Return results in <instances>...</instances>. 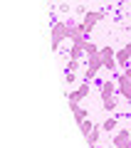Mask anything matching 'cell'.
<instances>
[{
    "instance_id": "11",
    "label": "cell",
    "mask_w": 131,
    "mask_h": 148,
    "mask_svg": "<svg viewBox=\"0 0 131 148\" xmlns=\"http://www.w3.org/2000/svg\"><path fill=\"white\" fill-rule=\"evenodd\" d=\"M116 126H119V121H116L114 116H109V119H104V123H101V128H104V131H116Z\"/></svg>"
},
{
    "instance_id": "4",
    "label": "cell",
    "mask_w": 131,
    "mask_h": 148,
    "mask_svg": "<svg viewBox=\"0 0 131 148\" xmlns=\"http://www.w3.org/2000/svg\"><path fill=\"white\" fill-rule=\"evenodd\" d=\"M116 86H119V94L124 96L126 101H131V77H126V74L116 77Z\"/></svg>"
},
{
    "instance_id": "13",
    "label": "cell",
    "mask_w": 131,
    "mask_h": 148,
    "mask_svg": "<svg viewBox=\"0 0 131 148\" xmlns=\"http://www.w3.org/2000/svg\"><path fill=\"white\" fill-rule=\"evenodd\" d=\"M99 54H101V59H104V62H106V59H114V57H116V52H114L111 47H101Z\"/></svg>"
},
{
    "instance_id": "16",
    "label": "cell",
    "mask_w": 131,
    "mask_h": 148,
    "mask_svg": "<svg viewBox=\"0 0 131 148\" xmlns=\"http://www.w3.org/2000/svg\"><path fill=\"white\" fill-rule=\"evenodd\" d=\"M79 69V59H72L69 57V62H67V72H77Z\"/></svg>"
},
{
    "instance_id": "22",
    "label": "cell",
    "mask_w": 131,
    "mask_h": 148,
    "mask_svg": "<svg viewBox=\"0 0 131 148\" xmlns=\"http://www.w3.org/2000/svg\"><path fill=\"white\" fill-rule=\"evenodd\" d=\"M129 47H131V42H129Z\"/></svg>"
},
{
    "instance_id": "9",
    "label": "cell",
    "mask_w": 131,
    "mask_h": 148,
    "mask_svg": "<svg viewBox=\"0 0 131 148\" xmlns=\"http://www.w3.org/2000/svg\"><path fill=\"white\" fill-rule=\"evenodd\" d=\"M101 131H104L101 126H94V128H92V133H87V143H89V146H97V143H99Z\"/></svg>"
},
{
    "instance_id": "5",
    "label": "cell",
    "mask_w": 131,
    "mask_h": 148,
    "mask_svg": "<svg viewBox=\"0 0 131 148\" xmlns=\"http://www.w3.org/2000/svg\"><path fill=\"white\" fill-rule=\"evenodd\" d=\"M116 91H119V86H116V82H111V79H104L99 84V94H101V101L104 99H109V96H114Z\"/></svg>"
},
{
    "instance_id": "20",
    "label": "cell",
    "mask_w": 131,
    "mask_h": 148,
    "mask_svg": "<svg viewBox=\"0 0 131 148\" xmlns=\"http://www.w3.org/2000/svg\"><path fill=\"white\" fill-rule=\"evenodd\" d=\"M121 148H131V143H129V146H121Z\"/></svg>"
},
{
    "instance_id": "17",
    "label": "cell",
    "mask_w": 131,
    "mask_h": 148,
    "mask_svg": "<svg viewBox=\"0 0 131 148\" xmlns=\"http://www.w3.org/2000/svg\"><path fill=\"white\" fill-rule=\"evenodd\" d=\"M57 10L64 15V12H69V10H72V5H69V3H59V5H57Z\"/></svg>"
},
{
    "instance_id": "15",
    "label": "cell",
    "mask_w": 131,
    "mask_h": 148,
    "mask_svg": "<svg viewBox=\"0 0 131 148\" xmlns=\"http://www.w3.org/2000/svg\"><path fill=\"white\" fill-rule=\"evenodd\" d=\"M101 106H104L106 111H114V109H116V99H114V96H109V99L101 101Z\"/></svg>"
},
{
    "instance_id": "1",
    "label": "cell",
    "mask_w": 131,
    "mask_h": 148,
    "mask_svg": "<svg viewBox=\"0 0 131 148\" xmlns=\"http://www.w3.org/2000/svg\"><path fill=\"white\" fill-rule=\"evenodd\" d=\"M62 40H69V22L54 20L52 22V52H57Z\"/></svg>"
},
{
    "instance_id": "2",
    "label": "cell",
    "mask_w": 131,
    "mask_h": 148,
    "mask_svg": "<svg viewBox=\"0 0 131 148\" xmlns=\"http://www.w3.org/2000/svg\"><path fill=\"white\" fill-rule=\"evenodd\" d=\"M104 17H106L104 10H89L87 15H84V20H82V30H84V35H89V32L97 27V22L104 20Z\"/></svg>"
},
{
    "instance_id": "6",
    "label": "cell",
    "mask_w": 131,
    "mask_h": 148,
    "mask_svg": "<svg viewBox=\"0 0 131 148\" xmlns=\"http://www.w3.org/2000/svg\"><path fill=\"white\" fill-rule=\"evenodd\" d=\"M111 141H114V148L129 146V143H131V131H129V128H121V131H116V136L111 138Z\"/></svg>"
},
{
    "instance_id": "14",
    "label": "cell",
    "mask_w": 131,
    "mask_h": 148,
    "mask_svg": "<svg viewBox=\"0 0 131 148\" xmlns=\"http://www.w3.org/2000/svg\"><path fill=\"white\" fill-rule=\"evenodd\" d=\"M84 49H87V57H92V54H99V45H94V42H89V40H87V47H84Z\"/></svg>"
},
{
    "instance_id": "10",
    "label": "cell",
    "mask_w": 131,
    "mask_h": 148,
    "mask_svg": "<svg viewBox=\"0 0 131 148\" xmlns=\"http://www.w3.org/2000/svg\"><path fill=\"white\" fill-rule=\"evenodd\" d=\"M72 114H74V121H77V123H82L84 119L89 116V114H87V109H82V106H72Z\"/></svg>"
},
{
    "instance_id": "23",
    "label": "cell",
    "mask_w": 131,
    "mask_h": 148,
    "mask_svg": "<svg viewBox=\"0 0 131 148\" xmlns=\"http://www.w3.org/2000/svg\"><path fill=\"white\" fill-rule=\"evenodd\" d=\"M129 67H131V64H129Z\"/></svg>"
},
{
    "instance_id": "8",
    "label": "cell",
    "mask_w": 131,
    "mask_h": 148,
    "mask_svg": "<svg viewBox=\"0 0 131 148\" xmlns=\"http://www.w3.org/2000/svg\"><path fill=\"white\" fill-rule=\"evenodd\" d=\"M84 30H82V22H69V40H84Z\"/></svg>"
},
{
    "instance_id": "3",
    "label": "cell",
    "mask_w": 131,
    "mask_h": 148,
    "mask_svg": "<svg viewBox=\"0 0 131 148\" xmlns=\"http://www.w3.org/2000/svg\"><path fill=\"white\" fill-rule=\"evenodd\" d=\"M89 91H92V82H82L74 91H69V94H67L69 106H79V99H87V96H89Z\"/></svg>"
},
{
    "instance_id": "12",
    "label": "cell",
    "mask_w": 131,
    "mask_h": 148,
    "mask_svg": "<svg viewBox=\"0 0 131 148\" xmlns=\"http://www.w3.org/2000/svg\"><path fill=\"white\" fill-rule=\"evenodd\" d=\"M97 123H92V119H84L82 123H79V128H82V133L87 136V133H92V128H94Z\"/></svg>"
},
{
    "instance_id": "21",
    "label": "cell",
    "mask_w": 131,
    "mask_h": 148,
    "mask_svg": "<svg viewBox=\"0 0 131 148\" xmlns=\"http://www.w3.org/2000/svg\"><path fill=\"white\" fill-rule=\"evenodd\" d=\"M50 3H54V0H50Z\"/></svg>"
},
{
    "instance_id": "7",
    "label": "cell",
    "mask_w": 131,
    "mask_h": 148,
    "mask_svg": "<svg viewBox=\"0 0 131 148\" xmlns=\"http://www.w3.org/2000/svg\"><path fill=\"white\" fill-rule=\"evenodd\" d=\"M116 62H119L121 67H129V64H131V47H129V45L121 47V49H116Z\"/></svg>"
},
{
    "instance_id": "18",
    "label": "cell",
    "mask_w": 131,
    "mask_h": 148,
    "mask_svg": "<svg viewBox=\"0 0 131 148\" xmlns=\"http://www.w3.org/2000/svg\"><path fill=\"white\" fill-rule=\"evenodd\" d=\"M64 82H67V84H74V82H77V74H74V72H67V77H64Z\"/></svg>"
},
{
    "instance_id": "19",
    "label": "cell",
    "mask_w": 131,
    "mask_h": 148,
    "mask_svg": "<svg viewBox=\"0 0 131 148\" xmlns=\"http://www.w3.org/2000/svg\"><path fill=\"white\" fill-rule=\"evenodd\" d=\"M74 12H77L79 17H84V15H87V12H89V10H87V8H84V5H77V10H74Z\"/></svg>"
}]
</instances>
